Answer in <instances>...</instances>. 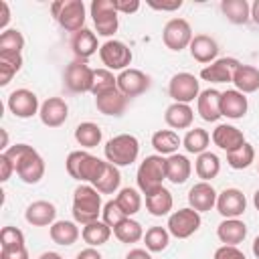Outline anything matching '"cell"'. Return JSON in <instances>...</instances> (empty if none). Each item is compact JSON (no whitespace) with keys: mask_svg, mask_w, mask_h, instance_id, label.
Wrapping results in <instances>:
<instances>
[{"mask_svg":"<svg viewBox=\"0 0 259 259\" xmlns=\"http://www.w3.org/2000/svg\"><path fill=\"white\" fill-rule=\"evenodd\" d=\"M117 87V77H113V73L109 69H95L93 71V85H91V93L97 97L105 91H111Z\"/></svg>","mask_w":259,"mask_h":259,"instance_id":"ee69618b","label":"cell"},{"mask_svg":"<svg viewBox=\"0 0 259 259\" xmlns=\"http://www.w3.org/2000/svg\"><path fill=\"white\" fill-rule=\"evenodd\" d=\"M164 180H166V158H162L160 154L146 156L138 166V174H136L138 188L144 194H150L158 190Z\"/></svg>","mask_w":259,"mask_h":259,"instance_id":"277c9868","label":"cell"},{"mask_svg":"<svg viewBox=\"0 0 259 259\" xmlns=\"http://www.w3.org/2000/svg\"><path fill=\"white\" fill-rule=\"evenodd\" d=\"M111 231H113V235H115L121 243H138L140 239H144V229H142V225H140L138 221H134L132 217L123 219V221H121L117 227H113Z\"/></svg>","mask_w":259,"mask_h":259,"instance_id":"ab89813d","label":"cell"},{"mask_svg":"<svg viewBox=\"0 0 259 259\" xmlns=\"http://www.w3.org/2000/svg\"><path fill=\"white\" fill-rule=\"evenodd\" d=\"M208 144H210V134H208L206 130H202V127L188 130L186 136L182 138L184 150H186L188 154H196V156L202 154V152H206Z\"/></svg>","mask_w":259,"mask_h":259,"instance_id":"8d00e7d4","label":"cell"},{"mask_svg":"<svg viewBox=\"0 0 259 259\" xmlns=\"http://www.w3.org/2000/svg\"><path fill=\"white\" fill-rule=\"evenodd\" d=\"M103 154L107 158V162H111L113 166H130L138 160V154H140V142L136 136L132 134H119V136H113L105 148H103Z\"/></svg>","mask_w":259,"mask_h":259,"instance_id":"3957f363","label":"cell"},{"mask_svg":"<svg viewBox=\"0 0 259 259\" xmlns=\"http://www.w3.org/2000/svg\"><path fill=\"white\" fill-rule=\"evenodd\" d=\"M212 259H247V257H245V253L239 247H235V245H223V247H219L214 251V257Z\"/></svg>","mask_w":259,"mask_h":259,"instance_id":"c3c4849f","label":"cell"},{"mask_svg":"<svg viewBox=\"0 0 259 259\" xmlns=\"http://www.w3.org/2000/svg\"><path fill=\"white\" fill-rule=\"evenodd\" d=\"M0 8H2L0 28H2V32H4V30H6V24H8V20H10V6H8V2H0Z\"/></svg>","mask_w":259,"mask_h":259,"instance_id":"11a10c76","label":"cell"},{"mask_svg":"<svg viewBox=\"0 0 259 259\" xmlns=\"http://www.w3.org/2000/svg\"><path fill=\"white\" fill-rule=\"evenodd\" d=\"M196 109L204 121H217L223 115L221 113V91L210 89V87L200 91V95L196 99Z\"/></svg>","mask_w":259,"mask_h":259,"instance_id":"cb8c5ba5","label":"cell"},{"mask_svg":"<svg viewBox=\"0 0 259 259\" xmlns=\"http://www.w3.org/2000/svg\"><path fill=\"white\" fill-rule=\"evenodd\" d=\"M241 63L233 57H223V59H217L214 63L206 65L202 71H200V77L204 81H210V83H233V75H235V69L239 67Z\"/></svg>","mask_w":259,"mask_h":259,"instance_id":"e0dca14e","label":"cell"},{"mask_svg":"<svg viewBox=\"0 0 259 259\" xmlns=\"http://www.w3.org/2000/svg\"><path fill=\"white\" fill-rule=\"evenodd\" d=\"M125 259H152V255H150L148 249H132L125 255Z\"/></svg>","mask_w":259,"mask_h":259,"instance_id":"9f6ffc18","label":"cell"},{"mask_svg":"<svg viewBox=\"0 0 259 259\" xmlns=\"http://www.w3.org/2000/svg\"><path fill=\"white\" fill-rule=\"evenodd\" d=\"M75 140L81 148H95L101 142V127L93 121H83L75 127Z\"/></svg>","mask_w":259,"mask_h":259,"instance_id":"74e56055","label":"cell"},{"mask_svg":"<svg viewBox=\"0 0 259 259\" xmlns=\"http://www.w3.org/2000/svg\"><path fill=\"white\" fill-rule=\"evenodd\" d=\"M192 28L188 24V20L184 18H170L162 30V40L164 45L170 49V51H176L180 53L182 49L190 47V40H192Z\"/></svg>","mask_w":259,"mask_h":259,"instance_id":"8fae6325","label":"cell"},{"mask_svg":"<svg viewBox=\"0 0 259 259\" xmlns=\"http://www.w3.org/2000/svg\"><path fill=\"white\" fill-rule=\"evenodd\" d=\"M101 217H103L101 221H103L107 227H111V229H113V227H117V225H119L123 219H127V214H125V212L119 208V204L115 202V198H113V200H107V202L103 204Z\"/></svg>","mask_w":259,"mask_h":259,"instance_id":"bcb514c9","label":"cell"},{"mask_svg":"<svg viewBox=\"0 0 259 259\" xmlns=\"http://www.w3.org/2000/svg\"><path fill=\"white\" fill-rule=\"evenodd\" d=\"M148 6L154 10H162V12H172L178 10L182 6V0H172V2H156V0H148Z\"/></svg>","mask_w":259,"mask_h":259,"instance_id":"f5cc1de1","label":"cell"},{"mask_svg":"<svg viewBox=\"0 0 259 259\" xmlns=\"http://www.w3.org/2000/svg\"><path fill=\"white\" fill-rule=\"evenodd\" d=\"M24 36L18 28H6L0 34V53H22Z\"/></svg>","mask_w":259,"mask_h":259,"instance_id":"f6af8a7d","label":"cell"},{"mask_svg":"<svg viewBox=\"0 0 259 259\" xmlns=\"http://www.w3.org/2000/svg\"><path fill=\"white\" fill-rule=\"evenodd\" d=\"M38 117L47 127H59L69 117V105L63 97H49L40 103Z\"/></svg>","mask_w":259,"mask_h":259,"instance_id":"2e32d148","label":"cell"},{"mask_svg":"<svg viewBox=\"0 0 259 259\" xmlns=\"http://www.w3.org/2000/svg\"><path fill=\"white\" fill-rule=\"evenodd\" d=\"M119 14H134L140 10V0H113Z\"/></svg>","mask_w":259,"mask_h":259,"instance_id":"681fc988","label":"cell"},{"mask_svg":"<svg viewBox=\"0 0 259 259\" xmlns=\"http://www.w3.org/2000/svg\"><path fill=\"white\" fill-rule=\"evenodd\" d=\"M119 184H121V174H119V168L113 166L111 162H103V168L101 172L97 174V178L91 182V186L101 192V194H113L119 190Z\"/></svg>","mask_w":259,"mask_h":259,"instance_id":"484cf974","label":"cell"},{"mask_svg":"<svg viewBox=\"0 0 259 259\" xmlns=\"http://www.w3.org/2000/svg\"><path fill=\"white\" fill-rule=\"evenodd\" d=\"M194 170H196V176L202 180V182H208L212 178L219 176L221 172V160L217 154L212 152H202L196 156V162H194Z\"/></svg>","mask_w":259,"mask_h":259,"instance_id":"e575fe53","label":"cell"},{"mask_svg":"<svg viewBox=\"0 0 259 259\" xmlns=\"http://www.w3.org/2000/svg\"><path fill=\"white\" fill-rule=\"evenodd\" d=\"M223 16L233 24H245L251 18V4L247 0H223L221 2Z\"/></svg>","mask_w":259,"mask_h":259,"instance_id":"836d02e7","label":"cell"},{"mask_svg":"<svg viewBox=\"0 0 259 259\" xmlns=\"http://www.w3.org/2000/svg\"><path fill=\"white\" fill-rule=\"evenodd\" d=\"M257 172H259V166H257Z\"/></svg>","mask_w":259,"mask_h":259,"instance_id":"6125c7cd","label":"cell"},{"mask_svg":"<svg viewBox=\"0 0 259 259\" xmlns=\"http://www.w3.org/2000/svg\"><path fill=\"white\" fill-rule=\"evenodd\" d=\"M22 67L20 53H0V85H8Z\"/></svg>","mask_w":259,"mask_h":259,"instance_id":"f35d334b","label":"cell"},{"mask_svg":"<svg viewBox=\"0 0 259 259\" xmlns=\"http://www.w3.org/2000/svg\"><path fill=\"white\" fill-rule=\"evenodd\" d=\"M210 138H212L214 146H219V148L225 150L227 154L233 152V150H237V148H241V146L245 144L243 132H241L239 127H235V125H229V123L217 125V127L212 130V136H210Z\"/></svg>","mask_w":259,"mask_h":259,"instance_id":"44dd1931","label":"cell"},{"mask_svg":"<svg viewBox=\"0 0 259 259\" xmlns=\"http://www.w3.org/2000/svg\"><path fill=\"white\" fill-rule=\"evenodd\" d=\"M0 259H28L26 247H10L0 251Z\"/></svg>","mask_w":259,"mask_h":259,"instance_id":"816d5d0a","label":"cell"},{"mask_svg":"<svg viewBox=\"0 0 259 259\" xmlns=\"http://www.w3.org/2000/svg\"><path fill=\"white\" fill-rule=\"evenodd\" d=\"M65 166H67V172L71 178H75L79 182H93L103 168V160H99L97 156H93L89 152L75 150L67 156Z\"/></svg>","mask_w":259,"mask_h":259,"instance_id":"5b68a950","label":"cell"},{"mask_svg":"<svg viewBox=\"0 0 259 259\" xmlns=\"http://www.w3.org/2000/svg\"><path fill=\"white\" fill-rule=\"evenodd\" d=\"M190 172H192V164L186 156L172 154L166 158V180H170L172 184H184L190 178Z\"/></svg>","mask_w":259,"mask_h":259,"instance_id":"4316f807","label":"cell"},{"mask_svg":"<svg viewBox=\"0 0 259 259\" xmlns=\"http://www.w3.org/2000/svg\"><path fill=\"white\" fill-rule=\"evenodd\" d=\"M81 237L83 241L89 245V247H99V245H105L111 237V227H107L103 221H93L89 225H83V231H81Z\"/></svg>","mask_w":259,"mask_h":259,"instance_id":"d590c367","label":"cell"},{"mask_svg":"<svg viewBox=\"0 0 259 259\" xmlns=\"http://www.w3.org/2000/svg\"><path fill=\"white\" fill-rule=\"evenodd\" d=\"M51 12L67 32H79L85 28V4L83 0H59L51 4Z\"/></svg>","mask_w":259,"mask_h":259,"instance_id":"8992f818","label":"cell"},{"mask_svg":"<svg viewBox=\"0 0 259 259\" xmlns=\"http://www.w3.org/2000/svg\"><path fill=\"white\" fill-rule=\"evenodd\" d=\"M144 243H146V249L150 253H160L168 247L170 243V233L168 229L164 227H150L146 233H144Z\"/></svg>","mask_w":259,"mask_h":259,"instance_id":"b9f144b4","label":"cell"},{"mask_svg":"<svg viewBox=\"0 0 259 259\" xmlns=\"http://www.w3.org/2000/svg\"><path fill=\"white\" fill-rule=\"evenodd\" d=\"M253 160H255V148H253L249 142H245L241 148H237V150H233V152L227 154V164H229L233 170L249 168V166L253 164Z\"/></svg>","mask_w":259,"mask_h":259,"instance_id":"60d3db41","label":"cell"},{"mask_svg":"<svg viewBox=\"0 0 259 259\" xmlns=\"http://www.w3.org/2000/svg\"><path fill=\"white\" fill-rule=\"evenodd\" d=\"M251 18H253L255 24H259V0H255L251 4Z\"/></svg>","mask_w":259,"mask_h":259,"instance_id":"6f0895ef","label":"cell"},{"mask_svg":"<svg viewBox=\"0 0 259 259\" xmlns=\"http://www.w3.org/2000/svg\"><path fill=\"white\" fill-rule=\"evenodd\" d=\"M253 255L259 259V235L255 237V241H253Z\"/></svg>","mask_w":259,"mask_h":259,"instance_id":"91938a15","label":"cell"},{"mask_svg":"<svg viewBox=\"0 0 259 259\" xmlns=\"http://www.w3.org/2000/svg\"><path fill=\"white\" fill-rule=\"evenodd\" d=\"M217 237L221 239V243L237 247L247 237V225L243 221H239V219H225L217 227Z\"/></svg>","mask_w":259,"mask_h":259,"instance_id":"f1b7e54d","label":"cell"},{"mask_svg":"<svg viewBox=\"0 0 259 259\" xmlns=\"http://www.w3.org/2000/svg\"><path fill=\"white\" fill-rule=\"evenodd\" d=\"M71 49H73V55L79 59V61H87L91 55L97 53V49H101L97 45V34L89 28H81L79 32L73 34L71 38Z\"/></svg>","mask_w":259,"mask_h":259,"instance_id":"d4e9b609","label":"cell"},{"mask_svg":"<svg viewBox=\"0 0 259 259\" xmlns=\"http://www.w3.org/2000/svg\"><path fill=\"white\" fill-rule=\"evenodd\" d=\"M168 95L174 99V103H190L198 99L200 95L198 79L192 73H176L168 83Z\"/></svg>","mask_w":259,"mask_h":259,"instance_id":"7c38bea8","label":"cell"},{"mask_svg":"<svg viewBox=\"0 0 259 259\" xmlns=\"http://www.w3.org/2000/svg\"><path fill=\"white\" fill-rule=\"evenodd\" d=\"M95 107H97V111L103 113V115H113V117H117V115H121V113L125 111V107H127V97L115 87V89H111V91H105V93L97 95V97H95Z\"/></svg>","mask_w":259,"mask_h":259,"instance_id":"603a6c76","label":"cell"},{"mask_svg":"<svg viewBox=\"0 0 259 259\" xmlns=\"http://www.w3.org/2000/svg\"><path fill=\"white\" fill-rule=\"evenodd\" d=\"M247 97L237 89H227L221 93V113L229 119H241L247 113Z\"/></svg>","mask_w":259,"mask_h":259,"instance_id":"7402d4cb","label":"cell"},{"mask_svg":"<svg viewBox=\"0 0 259 259\" xmlns=\"http://www.w3.org/2000/svg\"><path fill=\"white\" fill-rule=\"evenodd\" d=\"M0 247L10 249V247H24V233L16 227H2L0 231Z\"/></svg>","mask_w":259,"mask_h":259,"instance_id":"7dc6e473","label":"cell"},{"mask_svg":"<svg viewBox=\"0 0 259 259\" xmlns=\"http://www.w3.org/2000/svg\"><path fill=\"white\" fill-rule=\"evenodd\" d=\"M152 146L160 156H172L182 146V140L174 130H158L152 134Z\"/></svg>","mask_w":259,"mask_h":259,"instance_id":"d6a6232c","label":"cell"},{"mask_svg":"<svg viewBox=\"0 0 259 259\" xmlns=\"http://www.w3.org/2000/svg\"><path fill=\"white\" fill-rule=\"evenodd\" d=\"M75 259H103V257H101V253H99L95 247H87V249L79 251Z\"/></svg>","mask_w":259,"mask_h":259,"instance_id":"db71d44e","label":"cell"},{"mask_svg":"<svg viewBox=\"0 0 259 259\" xmlns=\"http://www.w3.org/2000/svg\"><path fill=\"white\" fill-rule=\"evenodd\" d=\"M38 259H63V257H61L59 253H55V251H45Z\"/></svg>","mask_w":259,"mask_h":259,"instance_id":"680465c9","label":"cell"},{"mask_svg":"<svg viewBox=\"0 0 259 259\" xmlns=\"http://www.w3.org/2000/svg\"><path fill=\"white\" fill-rule=\"evenodd\" d=\"M200 212H196L194 208H178L168 217V233L176 239H188L200 229Z\"/></svg>","mask_w":259,"mask_h":259,"instance_id":"ba28073f","label":"cell"},{"mask_svg":"<svg viewBox=\"0 0 259 259\" xmlns=\"http://www.w3.org/2000/svg\"><path fill=\"white\" fill-rule=\"evenodd\" d=\"M217 210L223 219H239L247 210V198L239 188H225L217 196Z\"/></svg>","mask_w":259,"mask_h":259,"instance_id":"9a60e30c","label":"cell"},{"mask_svg":"<svg viewBox=\"0 0 259 259\" xmlns=\"http://www.w3.org/2000/svg\"><path fill=\"white\" fill-rule=\"evenodd\" d=\"M103 206H101V192H97L91 184H79L73 192V219L75 223L89 225L99 221Z\"/></svg>","mask_w":259,"mask_h":259,"instance_id":"7a4b0ae2","label":"cell"},{"mask_svg":"<svg viewBox=\"0 0 259 259\" xmlns=\"http://www.w3.org/2000/svg\"><path fill=\"white\" fill-rule=\"evenodd\" d=\"M192 119H194V111L188 103H172L164 111V121L172 130H186L192 125Z\"/></svg>","mask_w":259,"mask_h":259,"instance_id":"83f0119b","label":"cell"},{"mask_svg":"<svg viewBox=\"0 0 259 259\" xmlns=\"http://www.w3.org/2000/svg\"><path fill=\"white\" fill-rule=\"evenodd\" d=\"M89 10H91V18H93L97 34L111 36V34L117 32V26H119V16L117 14L119 12L115 10L113 0H93Z\"/></svg>","mask_w":259,"mask_h":259,"instance_id":"52a82bcc","label":"cell"},{"mask_svg":"<svg viewBox=\"0 0 259 259\" xmlns=\"http://www.w3.org/2000/svg\"><path fill=\"white\" fill-rule=\"evenodd\" d=\"M115 202L119 204V208L127 214V217H132V214H136L140 208H142V196H140V192L136 190V188H121L119 192H117V196H115Z\"/></svg>","mask_w":259,"mask_h":259,"instance_id":"7bdbcfd3","label":"cell"},{"mask_svg":"<svg viewBox=\"0 0 259 259\" xmlns=\"http://www.w3.org/2000/svg\"><path fill=\"white\" fill-rule=\"evenodd\" d=\"M55 217H57V206L49 200H34L24 210V219L32 227H47V225L51 227L55 223Z\"/></svg>","mask_w":259,"mask_h":259,"instance_id":"d6986e66","label":"cell"},{"mask_svg":"<svg viewBox=\"0 0 259 259\" xmlns=\"http://www.w3.org/2000/svg\"><path fill=\"white\" fill-rule=\"evenodd\" d=\"M233 85L241 93H253L259 89V69L253 65H239L233 75Z\"/></svg>","mask_w":259,"mask_h":259,"instance_id":"4dcf8cb0","label":"cell"},{"mask_svg":"<svg viewBox=\"0 0 259 259\" xmlns=\"http://www.w3.org/2000/svg\"><path fill=\"white\" fill-rule=\"evenodd\" d=\"M172 204H174V198H172V192L164 186H160L158 190L146 194V208L152 217H164L172 210Z\"/></svg>","mask_w":259,"mask_h":259,"instance_id":"f546056e","label":"cell"},{"mask_svg":"<svg viewBox=\"0 0 259 259\" xmlns=\"http://www.w3.org/2000/svg\"><path fill=\"white\" fill-rule=\"evenodd\" d=\"M190 55L194 61L206 65V63H214L217 55H219V42L208 36V34H194L190 40Z\"/></svg>","mask_w":259,"mask_h":259,"instance_id":"ffe728a7","label":"cell"},{"mask_svg":"<svg viewBox=\"0 0 259 259\" xmlns=\"http://www.w3.org/2000/svg\"><path fill=\"white\" fill-rule=\"evenodd\" d=\"M253 204H255V208L259 210V188H257L255 194H253Z\"/></svg>","mask_w":259,"mask_h":259,"instance_id":"94428289","label":"cell"},{"mask_svg":"<svg viewBox=\"0 0 259 259\" xmlns=\"http://www.w3.org/2000/svg\"><path fill=\"white\" fill-rule=\"evenodd\" d=\"M99 59L101 63L105 65V69L109 71H125L130 69V63H132V51L125 42L121 40H107L101 45L99 49Z\"/></svg>","mask_w":259,"mask_h":259,"instance_id":"30bf717a","label":"cell"},{"mask_svg":"<svg viewBox=\"0 0 259 259\" xmlns=\"http://www.w3.org/2000/svg\"><path fill=\"white\" fill-rule=\"evenodd\" d=\"M93 71H95V69H91L85 61L75 59V61L69 63L67 69H65V75H63L65 87H67L71 93H91Z\"/></svg>","mask_w":259,"mask_h":259,"instance_id":"9c48e42d","label":"cell"},{"mask_svg":"<svg viewBox=\"0 0 259 259\" xmlns=\"http://www.w3.org/2000/svg\"><path fill=\"white\" fill-rule=\"evenodd\" d=\"M217 190L212 188V184L208 182H196L190 190H188V204L190 208H194L196 212H206L212 206H217Z\"/></svg>","mask_w":259,"mask_h":259,"instance_id":"ac0fdd59","label":"cell"},{"mask_svg":"<svg viewBox=\"0 0 259 259\" xmlns=\"http://www.w3.org/2000/svg\"><path fill=\"white\" fill-rule=\"evenodd\" d=\"M150 77L144 73V71H140V69H125V71H121L119 75H117V89L127 97V99H132V97H138V95H142V93H146L148 89H150Z\"/></svg>","mask_w":259,"mask_h":259,"instance_id":"5bb4252c","label":"cell"},{"mask_svg":"<svg viewBox=\"0 0 259 259\" xmlns=\"http://www.w3.org/2000/svg\"><path fill=\"white\" fill-rule=\"evenodd\" d=\"M10 113L14 117H20V119H28L32 115H36L40 111V103H38V97L34 91L30 89H16L8 95V101H6Z\"/></svg>","mask_w":259,"mask_h":259,"instance_id":"4fadbf2b","label":"cell"},{"mask_svg":"<svg viewBox=\"0 0 259 259\" xmlns=\"http://www.w3.org/2000/svg\"><path fill=\"white\" fill-rule=\"evenodd\" d=\"M4 154L12 160L14 170H16V174H18V178L22 182L36 184L45 176V160L40 158V154L32 146H28V144H14Z\"/></svg>","mask_w":259,"mask_h":259,"instance_id":"6da1fadb","label":"cell"},{"mask_svg":"<svg viewBox=\"0 0 259 259\" xmlns=\"http://www.w3.org/2000/svg\"><path fill=\"white\" fill-rule=\"evenodd\" d=\"M51 239L53 243L57 245H63V247H71L77 239H79V227L75 221H55L51 225Z\"/></svg>","mask_w":259,"mask_h":259,"instance_id":"1f68e13d","label":"cell"},{"mask_svg":"<svg viewBox=\"0 0 259 259\" xmlns=\"http://www.w3.org/2000/svg\"><path fill=\"white\" fill-rule=\"evenodd\" d=\"M12 172H16V170H14V164H12V160L2 152V154H0V180L6 182V180L12 176Z\"/></svg>","mask_w":259,"mask_h":259,"instance_id":"f907efd6","label":"cell"}]
</instances>
